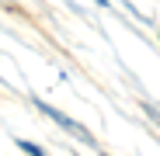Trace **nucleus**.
I'll list each match as a JSON object with an SVG mask.
<instances>
[{
	"label": "nucleus",
	"mask_w": 160,
	"mask_h": 156,
	"mask_svg": "<svg viewBox=\"0 0 160 156\" xmlns=\"http://www.w3.org/2000/svg\"><path fill=\"white\" fill-rule=\"evenodd\" d=\"M146 115H150V118H157V125H160V111L153 108V104H146Z\"/></svg>",
	"instance_id": "nucleus-3"
},
{
	"label": "nucleus",
	"mask_w": 160,
	"mask_h": 156,
	"mask_svg": "<svg viewBox=\"0 0 160 156\" xmlns=\"http://www.w3.org/2000/svg\"><path fill=\"white\" fill-rule=\"evenodd\" d=\"M94 4H101V7H104V4H108V0H94Z\"/></svg>",
	"instance_id": "nucleus-4"
},
{
	"label": "nucleus",
	"mask_w": 160,
	"mask_h": 156,
	"mask_svg": "<svg viewBox=\"0 0 160 156\" xmlns=\"http://www.w3.org/2000/svg\"><path fill=\"white\" fill-rule=\"evenodd\" d=\"M18 146H21L24 153H32V156H42V146H35V142H28V139H18Z\"/></svg>",
	"instance_id": "nucleus-2"
},
{
	"label": "nucleus",
	"mask_w": 160,
	"mask_h": 156,
	"mask_svg": "<svg viewBox=\"0 0 160 156\" xmlns=\"http://www.w3.org/2000/svg\"><path fill=\"white\" fill-rule=\"evenodd\" d=\"M35 108H38V111H45V115H49L52 121H56V125L63 128V132H70L73 139H80V142H84V146H91V149L98 146V142H94V135L87 132V128H84V125H77V121H73L70 115H63V111H56V108H49V104H45V101H35Z\"/></svg>",
	"instance_id": "nucleus-1"
},
{
	"label": "nucleus",
	"mask_w": 160,
	"mask_h": 156,
	"mask_svg": "<svg viewBox=\"0 0 160 156\" xmlns=\"http://www.w3.org/2000/svg\"><path fill=\"white\" fill-rule=\"evenodd\" d=\"M4 4H11V0H4Z\"/></svg>",
	"instance_id": "nucleus-5"
}]
</instances>
